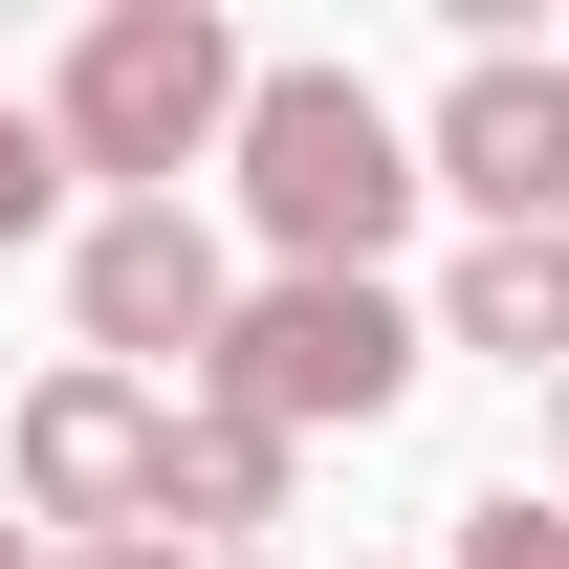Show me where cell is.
<instances>
[{
  "mask_svg": "<svg viewBox=\"0 0 569 569\" xmlns=\"http://www.w3.org/2000/svg\"><path fill=\"white\" fill-rule=\"evenodd\" d=\"M219 176H241V219H263V263H284V284H372V241L417 219V132H395L351 67H241Z\"/></svg>",
  "mask_w": 569,
  "mask_h": 569,
  "instance_id": "cell-1",
  "label": "cell"
},
{
  "mask_svg": "<svg viewBox=\"0 0 569 569\" xmlns=\"http://www.w3.org/2000/svg\"><path fill=\"white\" fill-rule=\"evenodd\" d=\"M548 460H569V372H548Z\"/></svg>",
  "mask_w": 569,
  "mask_h": 569,
  "instance_id": "cell-14",
  "label": "cell"
},
{
  "mask_svg": "<svg viewBox=\"0 0 569 569\" xmlns=\"http://www.w3.org/2000/svg\"><path fill=\"white\" fill-rule=\"evenodd\" d=\"M67 219V153H44V110H0V241H44Z\"/></svg>",
  "mask_w": 569,
  "mask_h": 569,
  "instance_id": "cell-10",
  "label": "cell"
},
{
  "mask_svg": "<svg viewBox=\"0 0 569 569\" xmlns=\"http://www.w3.org/2000/svg\"><path fill=\"white\" fill-rule=\"evenodd\" d=\"M417 198H460L482 241H548V67L526 44H460V88L417 132Z\"/></svg>",
  "mask_w": 569,
  "mask_h": 569,
  "instance_id": "cell-6",
  "label": "cell"
},
{
  "mask_svg": "<svg viewBox=\"0 0 569 569\" xmlns=\"http://www.w3.org/2000/svg\"><path fill=\"white\" fill-rule=\"evenodd\" d=\"M44 569H198L176 526H110V548H44Z\"/></svg>",
  "mask_w": 569,
  "mask_h": 569,
  "instance_id": "cell-11",
  "label": "cell"
},
{
  "mask_svg": "<svg viewBox=\"0 0 569 569\" xmlns=\"http://www.w3.org/2000/svg\"><path fill=\"white\" fill-rule=\"evenodd\" d=\"M438 351L569 372V241H460V284H438Z\"/></svg>",
  "mask_w": 569,
  "mask_h": 569,
  "instance_id": "cell-7",
  "label": "cell"
},
{
  "mask_svg": "<svg viewBox=\"0 0 569 569\" xmlns=\"http://www.w3.org/2000/svg\"><path fill=\"white\" fill-rule=\"evenodd\" d=\"M548 241H569V67H548Z\"/></svg>",
  "mask_w": 569,
  "mask_h": 569,
  "instance_id": "cell-12",
  "label": "cell"
},
{
  "mask_svg": "<svg viewBox=\"0 0 569 569\" xmlns=\"http://www.w3.org/2000/svg\"><path fill=\"white\" fill-rule=\"evenodd\" d=\"M153 526H176V548H263V526H284V438L176 395V482H153Z\"/></svg>",
  "mask_w": 569,
  "mask_h": 569,
  "instance_id": "cell-8",
  "label": "cell"
},
{
  "mask_svg": "<svg viewBox=\"0 0 569 569\" xmlns=\"http://www.w3.org/2000/svg\"><path fill=\"white\" fill-rule=\"evenodd\" d=\"M438 569H569V503H460V548Z\"/></svg>",
  "mask_w": 569,
  "mask_h": 569,
  "instance_id": "cell-9",
  "label": "cell"
},
{
  "mask_svg": "<svg viewBox=\"0 0 569 569\" xmlns=\"http://www.w3.org/2000/svg\"><path fill=\"white\" fill-rule=\"evenodd\" d=\"M67 329H88V372H132V395H153V372L198 395V372H219V329H241L219 219H198V198H110V219L67 241Z\"/></svg>",
  "mask_w": 569,
  "mask_h": 569,
  "instance_id": "cell-4",
  "label": "cell"
},
{
  "mask_svg": "<svg viewBox=\"0 0 569 569\" xmlns=\"http://www.w3.org/2000/svg\"><path fill=\"white\" fill-rule=\"evenodd\" d=\"M417 351H438V307H395V284H241V329H219V372H198V417H263L284 460L307 438H372L395 395H417Z\"/></svg>",
  "mask_w": 569,
  "mask_h": 569,
  "instance_id": "cell-3",
  "label": "cell"
},
{
  "mask_svg": "<svg viewBox=\"0 0 569 569\" xmlns=\"http://www.w3.org/2000/svg\"><path fill=\"white\" fill-rule=\"evenodd\" d=\"M219 132H241V22H219V0H88L67 88H44V153H67V176L176 198Z\"/></svg>",
  "mask_w": 569,
  "mask_h": 569,
  "instance_id": "cell-2",
  "label": "cell"
},
{
  "mask_svg": "<svg viewBox=\"0 0 569 569\" xmlns=\"http://www.w3.org/2000/svg\"><path fill=\"white\" fill-rule=\"evenodd\" d=\"M0 569H44V526H22V503H0Z\"/></svg>",
  "mask_w": 569,
  "mask_h": 569,
  "instance_id": "cell-13",
  "label": "cell"
},
{
  "mask_svg": "<svg viewBox=\"0 0 569 569\" xmlns=\"http://www.w3.org/2000/svg\"><path fill=\"white\" fill-rule=\"evenodd\" d=\"M0 482H22L44 548H110V526H153V482H176V395H132V372L67 351L22 417H0Z\"/></svg>",
  "mask_w": 569,
  "mask_h": 569,
  "instance_id": "cell-5",
  "label": "cell"
}]
</instances>
